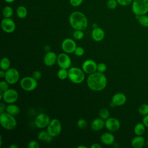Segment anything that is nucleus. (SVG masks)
<instances>
[{
    "label": "nucleus",
    "instance_id": "obj_1",
    "mask_svg": "<svg viewBox=\"0 0 148 148\" xmlns=\"http://www.w3.org/2000/svg\"><path fill=\"white\" fill-rule=\"evenodd\" d=\"M107 78L103 73L96 71L90 74L87 79L88 88L94 91H100L105 88L107 86Z\"/></svg>",
    "mask_w": 148,
    "mask_h": 148
},
{
    "label": "nucleus",
    "instance_id": "obj_2",
    "mask_svg": "<svg viewBox=\"0 0 148 148\" xmlns=\"http://www.w3.org/2000/svg\"><path fill=\"white\" fill-rule=\"evenodd\" d=\"M70 25L75 30H85L88 25V20L86 15L80 11L72 12L69 16Z\"/></svg>",
    "mask_w": 148,
    "mask_h": 148
},
{
    "label": "nucleus",
    "instance_id": "obj_3",
    "mask_svg": "<svg viewBox=\"0 0 148 148\" xmlns=\"http://www.w3.org/2000/svg\"><path fill=\"white\" fill-rule=\"evenodd\" d=\"M0 124L6 130H14L17 126V121L14 116L6 112L0 114Z\"/></svg>",
    "mask_w": 148,
    "mask_h": 148
},
{
    "label": "nucleus",
    "instance_id": "obj_4",
    "mask_svg": "<svg viewBox=\"0 0 148 148\" xmlns=\"http://www.w3.org/2000/svg\"><path fill=\"white\" fill-rule=\"evenodd\" d=\"M131 10L135 16H142L148 13V0H133Z\"/></svg>",
    "mask_w": 148,
    "mask_h": 148
},
{
    "label": "nucleus",
    "instance_id": "obj_5",
    "mask_svg": "<svg viewBox=\"0 0 148 148\" xmlns=\"http://www.w3.org/2000/svg\"><path fill=\"white\" fill-rule=\"evenodd\" d=\"M84 78V72L82 69L77 67H71L68 70V79L73 83H82Z\"/></svg>",
    "mask_w": 148,
    "mask_h": 148
},
{
    "label": "nucleus",
    "instance_id": "obj_6",
    "mask_svg": "<svg viewBox=\"0 0 148 148\" xmlns=\"http://www.w3.org/2000/svg\"><path fill=\"white\" fill-rule=\"evenodd\" d=\"M21 88L26 91H32L38 86V80L32 76H25L20 81Z\"/></svg>",
    "mask_w": 148,
    "mask_h": 148
},
{
    "label": "nucleus",
    "instance_id": "obj_7",
    "mask_svg": "<svg viewBox=\"0 0 148 148\" xmlns=\"http://www.w3.org/2000/svg\"><path fill=\"white\" fill-rule=\"evenodd\" d=\"M46 131L53 138L58 136L62 131V125L60 121L57 119L51 120L49 124L47 127Z\"/></svg>",
    "mask_w": 148,
    "mask_h": 148
},
{
    "label": "nucleus",
    "instance_id": "obj_8",
    "mask_svg": "<svg viewBox=\"0 0 148 148\" xmlns=\"http://www.w3.org/2000/svg\"><path fill=\"white\" fill-rule=\"evenodd\" d=\"M5 80L9 84L17 83L20 79V73L17 69L14 68H10L5 71Z\"/></svg>",
    "mask_w": 148,
    "mask_h": 148
},
{
    "label": "nucleus",
    "instance_id": "obj_9",
    "mask_svg": "<svg viewBox=\"0 0 148 148\" xmlns=\"http://www.w3.org/2000/svg\"><path fill=\"white\" fill-rule=\"evenodd\" d=\"M51 120L49 115L46 113H41L38 114L34 120L35 125L38 128H47Z\"/></svg>",
    "mask_w": 148,
    "mask_h": 148
},
{
    "label": "nucleus",
    "instance_id": "obj_10",
    "mask_svg": "<svg viewBox=\"0 0 148 148\" xmlns=\"http://www.w3.org/2000/svg\"><path fill=\"white\" fill-rule=\"evenodd\" d=\"M57 63L60 68L68 69L72 64L71 58L66 53H61L57 56Z\"/></svg>",
    "mask_w": 148,
    "mask_h": 148
},
{
    "label": "nucleus",
    "instance_id": "obj_11",
    "mask_svg": "<svg viewBox=\"0 0 148 148\" xmlns=\"http://www.w3.org/2000/svg\"><path fill=\"white\" fill-rule=\"evenodd\" d=\"M18 98V94L17 91L13 88H9L3 92V101L8 103H14Z\"/></svg>",
    "mask_w": 148,
    "mask_h": 148
},
{
    "label": "nucleus",
    "instance_id": "obj_12",
    "mask_svg": "<svg viewBox=\"0 0 148 148\" xmlns=\"http://www.w3.org/2000/svg\"><path fill=\"white\" fill-rule=\"evenodd\" d=\"M2 29L6 33L10 34L16 29L15 22L11 18H4L1 21Z\"/></svg>",
    "mask_w": 148,
    "mask_h": 148
},
{
    "label": "nucleus",
    "instance_id": "obj_13",
    "mask_svg": "<svg viewBox=\"0 0 148 148\" xmlns=\"http://www.w3.org/2000/svg\"><path fill=\"white\" fill-rule=\"evenodd\" d=\"M77 47L76 42L71 38H66L62 42L61 48L64 53L71 54L74 53Z\"/></svg>",
    "mask_w": 148,
    "mask_h": 148
},
{
    "label": "nucleus",
    "instance_id": "obj_14",
    "mask_svg": "<svg viewBox=\"0 0 148 148\" xmlns=\"http://www.w3.org/2000/svg\"><path fill=\"white\" fill-rule=\"evenodd\" d=\"M82 69L84 72V73L90 75L97 71V64L93 60H86L82 64Z\"/></svg>",
    "mask_w": 148,
    "mask_h": 148
},
{
    "label": "nucleus",
    "instance_id": "obj_15",
    "mask_svg": "<svg viewBox=\"0 0 148 148\" xmlns=\"http://www.w3.org/2000/svg\"><path fill=\"white\" fill-rule=\"evenodd\" d=\"M105 127L109 131L116 132L120 128V122L116 118L109 117L105 121Z\"/></svg>",
    "mask_w": 148,
    "mask_h": 148
},
{
    "label": "nucleus",
    "instance_id": "obj_16",
    "mask_svg": "<svg viewBox=\"0 0 148 148\" xmlns=\"http://www.w3.org/2000/svg\"><path fill=\"white\" fill-rule=\"evenodd\" d=\"M57 60V55L52 51H47L43 58V62L46 66H52L56 62Z\"/></svg>",
    "mask_w": 148,
    "mask_h": 148
},
{
    "label": "nucleus",
    "instance_id": "obj_17",
    "mask_svg": "<svg viewBox=\"0 0 148 148\" xmlns=\"http://www.w3.org/2000/svg\"><path fill=\"white\" fill-rule=\"evenodd\" d=\"M127 102L126 95L122 92H117L114 94L112 98V103L114 106H120L124 105Z\"/></svg>",
    "mask_w": 148,
    "mask_h": 148
},
{
    "label": "nucleus",
    "instance_id": "obj_18",
    "mask_svg": "<svg viewBox=\"0 0 148 148\" xmlns=\"http://www.w3.org/2000/svg\"><path fill=\"white\" fill-rule=\"evenodd\" d=\"M91 38L95 42H101L105 38V32L103 29L100 27L94 28L91 32Z\"/></svg>",
    "mask_w": 148,
    "mask_h": 148
},
{
    "label": "nucleus",
    "instance_id": "obj_19",
    "mask_svg": "<svg viewBox=\"0 0 148 148\" xmlns=\"http://www.w3.org/2000/svg\"><path fill=\"white\" fill-rule=\"evenodd\" d=\"M100 140L103 145L110 146L114 142L115 137L110 132H104L101 135Z\"/></svg>",
    "mask_w": 148,
    "mask_h": 148
},
{
    "label": "nucleus",
    "instance_id": "obj_20",
    "mask_svg": "<svg viewBox=\"0 0 148 148\" xmlns=\"http://www.w3.org/2000/svg\"><path fill=\"white\" fill-rule=\"evenodd\" d=\"M105 127L104 120L101 118H96L91 123V129L94 131H99Z\"/></svg>",
    "mask_w": 148,
    "mask_h": 148
},
{
    "label": "nucleus",
    "instance_id": "obj_21",
    "mask_svg": "<svg viewBox=\"0 0 148 148\" xmlns=\"http://www.w3.org/2000/svg\"><path fill=\"white\" fill-rule=\"evenodd\" d=\"M145 143V139L142 135H136L131 140V146L134 148H141Z\"/></svg>",
    "mask_w": 148,
    "mask_h": 148
},
{
    "label": "nucleus",
    "instance_id": "obj_22",
    "mask_svg": "<svg viewBox=\"0 0 148 148\" xmlns=\"http://www.w3.org/2000/svg\"><path fill=\"white\" fill-rule=\"evenodd\" d=\"M53 138L50 134L48 133L47 131H41L37 135V138L40 141L45 142H50L53 140Z\"/></svg>",
    "mask_w": 148,
    "mask_h": 148
},
{
    "label": "nucleus",
    "instance_id": "obj_23",
    "mask_svg": "<svg viewBox=\"0 0 148 148\" xmlns=\"http://www.w3.org/2000/svg\"><path fill=\"white\" fill-rule=\"evenodd\" d=\"M6 112L14 116L20 113V109L19 107L14 103H10L6 106Z\"/></svg>",
    "mask_w": 148,
    "mask_h": 148
},
{
    "label": "nucleus",
    "instance_id": "obj_24",
    "mask_svg": "<svg viewBox=\"0 0 148 148\" xmlns=\"http://www.w3.org/2000/svg\"><path fill=\"white\" fill-rule=\"evenodd\" d=\"M16 15L17 16L21 19L25 18L27 17L28 14V11L27 8L23 5L18 6L16 9Z\"/></svg>",
    "mask_w": 148,
    "mask_h": 148
},
{
    "label": "nucleus",
    "instance_id": "obj_25",
    "mask_svg": "<svg viewBox=\"0 0 148 148\" xmlns=\"http://www.w3.org/2000/svg\"><path fill=\"white\" fill-rule=\"evenodd\" d=\"M146 131V126L142 123H137L134 128V132L136 135H142Z\"/></svg>",
    "mask_w": 148,
    "mask_h": 148
},
{
    "label": "nucleus",
    "instance_id": "obj_26",
    "mask_svg": "<svg viewBox=\"0 0 148 148\" xmlns=\"http://www.w3.org/2000/svg\"><path fill=\"white\" fill-rule=\"evenodd\" d=\"M10 60L9 58L8 57H3L0 62V68L1 69L4 70V71H7L8 69L10 68Z\"/></svg>",
    "mask_w": 148,
    "mask_h": 148
},
{
    "label": "nucleus",
    "instance_id": "obj_27",
    "mask_svg": "<svg viewBox=\"0 0 148 148\" xmlns=\"http://www.w3.org/2000/svg\"><path fill=\"white\" fill-rule=\"evenodd\" d=\"M13 14V9L10 6H6L2 9V15L4 18H11Z\"/></svg>",
    "mask_w": 148,
    "mask_h": 148
},
{
    "label": "nucleus",
    "instance_id": "obj_28",
    "mask_svg": "<svg viewBox=\"0 0 148 148\" xmlns=\"http://www.w3.org/2000/svg\"><path fill=\"white\" fill-rule=\"evenodd\" d=\"M138 22L140 25L143 27H148V16L146 14L142 16H136Z\"/></svg>",
    "mask_w": 148,
    "mask_h": 148
},
{
    "label": "nucleus",
    "instance_id": "obj_29",
    "mask_svg": "<svg viewBox=\"0 0 148 148\" xmlns=\"http://www.w3.org/2000/svg\"><path fill=\"white\" fill-rule=\"evenodd\" d=\"M57 76L60 80H64L68 77V71L66 69L60 68L57 71Z\"/></svg>",
    "mask_w": 148,
    "mask_h": 148
},
{
    "label": "nucleus",
    "instance_id": "obj_30",
    "mask_svg": "<svg viewBox=\"0 0 148 148\" xmlns=\"http://www.w3.org/2000/svg\"><path fill=\"white\" fill-rule=\"evenodd\" d=\"M99 116L100 118L104 120H106L110 117L109 111L106 108H102L99 112Z\"/></svg>",
    "mask_w": 148,
    "mask_h": 148
},
{
    "label": "nucleus",
    "instance_id": "obj_31",
    "mask_svg": "<svg viewBox=\"0 0 148 148\" xmlns=\"http://www.w3.org/2000/svg\"><path fill=\"white\" fill-rule=\"evenodd\" d=\"M138 112L142 116L148 114V104H142L138 108Z\"/></svg>",
    "mask_w": 148,
    "mask_h": 148
},
{
    "label": "nucleus",
    "instance_id": "obj_32",
    "mask_svg": "<svg viewBox=\"0 0 148 148\" xmlns=\"http://www.w3.org/2000/svg\"><path fill=\"white\" fill-rule=\"evenodd\" d=\"M84 34L83 30H79V29L75 30L73 34V38L76 40L82 39L84 37Z\"/></svg>",
    "mask_w": 148,
    "mask_h": 148
},
{
    "label": "nucleus",
    "instance_id": "obj_33",
    "mask_svg": "<svg viewBox=\"0 0 148 148\" xmlns=\"http://www.w3.org/2000/svg\"><path fill=\"white\" fill-rule=\"evenodd\" d=\"M117 1L116 0H108L106 2V6L109 9H114L118 5Z\"/></svg>",
    "mask_w": 148,
    "mask_h": 148
},
{
    "label": "nucleus",
    "instance_id": "obj_34",
    "mask_svg": "<svg viewBox=\"0 0 148 148\" xmlns=\"http://www.w3.org/2000/svg\"><path fill=\"white\" fill-rule=\"evenodd\" d=\"M77 126L79 128L84 130L87 127V122L85 119H80L77 121Z\"/></svg>",
    "mask_w": 148,
    "mask_h": 148
},
{
    "label": "nucleus",
    "instance_id": "obj_35",
    "mask_svg": "<svg viewBox=\"0 0 148 148\" xmlns=\"http://www.w3.org/2000/svg\"><path fill=\"white\" fill-rule=\"evenodd\" d=\"M106 69H107V66L105 63L100 62L97 64V71L101 73H104L106 71Z\"/></svg>",
    "mask_w": 148,
    "mask_h": 148
},
{
    "label": "nucleus",
    "instance_id": "obj_36",
    "mask_svg": "<svg viewBox=\"0 0 148 148\" xmlns=\"http://www.w3.org/2000/svg\"><path fill=\"white\" fill-rule=\"evenodd\" d=\"M74 53L76 56L81 57L84 53V49L81 46H77L75 50Z\"/></svg>",
    "mask_w": 148,
    "mask_h": 148
},
{
    "label": "nucleus",
    "instance_id": "obj_37",
    "mask_svg": "<svg viewBox=\"0 0 148 148\" xmlns=\"http://www.w3.org/2000/svg\"><path fill=\"white\" fill-rule=\"evenodd\" d=\"M9 84L6 81V80H2L0 82V91H2L3 92L6 91L8 90Z\"/></svg>",
    "mask_w": 148,
    "mask_h": 148
},
{
    "label": "nucleus",
    "instance_id": "obj_38",
    "mask_svg": "<svg viewBox=\"0 0 148 148\" xmlns=\"http://www.w3.org/2000/svg\"><path fill=\"white\" fill-rule=\"evenodd\" d=\"M119 5L122 6H126L132 4L133 0H116Z\"/></svg>",
    "mask_w": 148,
    "mask_h": 148
},
{
    "label": "nucleus",
    "instance_id": "obj_39",
    "mask_svg": "<svg viewBox=\"0 0 148 148\" xmlns=\"http://www.w3.org/2000/svg\"><path fill=\"white\" fill-rule=\"evenodd\" d=\"M40 146L38 142L36 140H31L28 145V147L29 148H39Z\"/></svg>",
    "mask_w": 148,
    "mask_h": 148
},
{
    "label": "nucleus",
    "instance_id": "obj_40",
    "mask_svg": "<svg viewBox=\"0 0 148 148\" xmlns=\"http://www.w3.org/2000/svg\"><path fill=\"white\" fill-rule=\"evenodd\" d=\"M83 2V0H69L70 4L73 7L80 6Z\"/></svg>",
    "mask_w": 148,
    "mask_h": 148
},
{
    "label": "nucleus",
    "instance_id": "obj_41",
    "mask_svg": "<svg viewBox=\"0 0 148 148\" xmlns=\"http://www.w3.org/2000/svg\"><path fill=\"white\" fill-rule=\"evenodd\" d=\"M32 77L37 80H39L42 77V73L39 71H35L32 73Z\"/></svg>",
    "mask_w": 148,
    "mask_h": 148
},
{
    "label": "nucleus",
    "instance_id": "obj_42",
    "mask_svg": "<svg viewBox=\"0 0 148 148\" xmlns=\"http://www.w3.org/2000/svg\"><path fill=\"white\" fill-rule=\"evenodd\" d=\"M142 123L144 124V125L146 126V127L148 128V114L144 116V117L142 119Z\"/></svg>",
    "mask_w": 148,
    "mask_h": 148
},
{
    "label": "nucleus",
    "instance_id": "obj_43",
    "mask_svg": "<svg viewBox=\"0 0 148 148\" xmlns=\"http://www.w3.org/2000/svg\"><path fill=\"white\" fill-rule=\"evenodd\" d=\"M6 106H5V103H3V102H1L0 103V114L5 112V110H6Z\"/></svg>",
    "mask_w": 148,
    "mask_h": 148
},
{
    "label": "nucleus",
    "instance_id": "obj_44",
    "mask_svg": "<svg viewBox=\"0 0 148 148\" xmlns=\"http://www.w3.org/2000/svg\"><path fill=\"white\" fill-rule=\"evenodd\" d=\"M102 146L100 145L99 143H94L93 144H92L90 146V148H101Z\"/></svg>",
    "mask_w": 148,
    "mask_h": 148
},
{
    "label": "nucleus",
    "instance_id": "obj_45",
    "mask_svg": "<svg viewBox=\"0 0 148 148\" xmlns=\"http://www.w3.org/2000/svg\"><path fill=\"white\" fill-rule=\"evenodd\" d=\"M5 71L1 69V71H0V77L1 78H3V77H5Z\"/></svg>",
    "mask_w": 148,
    "mask_h": 148
},
{
    "label": "nucleus",
    "instance_id": "obj_46",
    "mask_svg": "<svg viewBox=\"0 0 148 148\" xmlns=\"http://www.w3.org/2000/svg\"><path fill=\"white\" fill-rule=\"evenodd\" d=\"M9 148H18V146L16 145H15V144H11L9 146Z\"/></svg>",
    "mask_w": 148,
    "mask_h": 148
},
{
    "label": "nucleus",
    "instance_id": "obj_47",
    "mask_svg": "<svg viewBox=\"0 0 148 148\" xmlns=\"http://www.w3.org/2000/svg\"><path fill=\"white\" fill-rule=\"evenodd\" d=\"M6 3H12L13 2L15 1V0H4Z\"/></svg>",
    "mask_w": 148,
    "mask_h": 148
},
{
    "label": "nucleus",
    "instance_id": "obj_48",
    "mask_svg": "<svg viewBox=\"0 0 148 148\" xmlns=\"http://www.w3.org/2000/svg\"><path fill=\"white\" fill-rule=\"evenodd\" d=\"M3 92L2 91H0V99H3Z\"/></svg>",
    "mask_w": 148,
    "mask_h": 148
},
{
    "label": "nucleus",
    "instance_id": "obj_49",
    "mask_svg": "<svg viewBox=\"0 0 148 148\" xmlns=\"http://www.w3.org/2000/svg\"><path fill=\"white\" fill-rule=\"evenodd\" d=\"M2 135H1V137H0V147L2 146Z\"/></svg>",
    "mask_w": 148,
    "mask_h": 148
},
{
    "label": "nucleus",
    "instance_id": "obj_50",
    "mask_svg": "<svg viewBox=\"0 0 148 148\" xmlns=\"http://www.w3.org/2000/svg\"><path fill=\"white\" fill-rule=\"evenodd\" d=\"M77 148H87V146L84 145H80L77 146Z\"/></svg>",
    "mask_w": 148,
    "mask_h": 148
}]
</instances>
